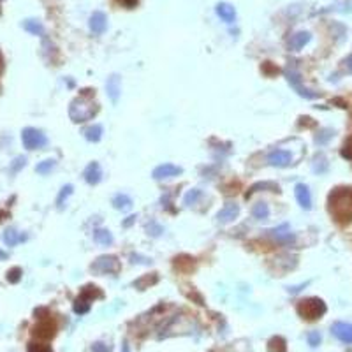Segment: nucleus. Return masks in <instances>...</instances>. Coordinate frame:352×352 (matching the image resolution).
Masks as SVG:
<instances>
[{"label": "nucleus", "instance_id": "nucleus-9", "mask_svg": "<svg viewBox=\"0 0 352 352\" xmlns=\"http://www.w3.org/2000/svg\"><path fill=\"white\" fill-rule=\"evenodd\" d=\"M182 172H184V169H182L180 165L165 162V164L157 165V167L153 169V172H151V176H153V180L160 182V180H167V178H174V176L182 174Z\"/></svg>", "mask_w": 352, "mask_h": 352}, {"label": "nucleus", "instance_id": "nucleus-28", "mask_svg": "<svg viewBox=\"0 0 352 352\" xmlns=\"http://www.w3.org/2000/svg\"><path fill=\"white\" fill-rule=\"evenodd\" d=\"M252 215H254L255 220H266L270 217V208H268L266 203H257L252 208Z\"/></svg>", "mask_w": 352, "mask_h": 352}, {"label": "nucleus", "instance_id": "nucleus-7", "mask_svg": "<svg viewBox=\"0 0 352 352\" xmlns=\"http://www.w3.org/2000/svg\"><path fill=\"white\" fill-rule=\"evenodd\" d=\"M22 143L27 150H39L48 144V137L43 130L36 129V127H25L22 130Z\"/></svg>", "mask_w": 352, "mask_h": 352}, {"label": "nucleus", "instance_id": "nucleus-17", "mask_svg": "<svg viewBox=\"0 0 352 352\" xmlns=\"http://www.w3.org/2000/svg\"><path fill=\"white\" fill-rule=\"evenodd\" d=\"M310 39H312V36H310V32H296L294 36H291V39H289L287 43V48L291 51H299L301 48H305L306 44L310 43Z\"/></svg>", "mask_w": 352, "mask_h": 352}, {"label": "nucleus", "instance_id": "nucleus-41", "mask_svg": "<svg viewBox=\"0 0 352 352\" xmlns=\"http://www.w3.org/2000/svg\"><path fill=\"white\" fill-rule=\"evenodd\" d=\"M92 350L94 352H111V347L102 343V341H95V343L92 345Z\"/></svg>", "mask_w": 352, "mask_h": 352}, {"label": "nucleus", "instance_id": "nucleus-33", "mask_svg": "<svg viewBox=\"0 0 352 352\" xmlns=\"http://www.w3.org/2000/svg\"><path fill=\"white\" fill-rule=\"evenodd\" d=\"M146 231H148V234H150V236L158 238L162 233H164V227H162L160 224L155 222V220H150V222L146 224Z\"/></svg>", "mask_w": 352, "mask_h": 352}, {"label": "nucleus", "instance_id": "nucleus-42", "mask_svg": "<svg viewBox=\"0 0 352 352\" xmlns=\"http://www.w3.org/2000/svg\"><path fill=\"white\" fill-rule=\"evenodd\" d=\"M118 4H122L123 8H127V9H132L137 6V0H118Z\"/></svg>", "mask_w": 352, "mask_h": 352}, {"label": "nucleus", "instance_id": "nucleus-24", "mask_svg": "<svg viewBox=\"0 0 352 352\" xmlns=\"http://www.w3.org/2000/svg\"><path fill=\"white\" fill-rule=\"evenodd\" d=\"M327 167H329V164H327L326 155H324V153H317L315 157H313V160H312L313 172H317V174H322V172L327 171Z\"/></svg>", "mask_w": 352, "mask_h": 352}, {"label": "nucleus", "instance_id": "nucleus-8", "mask_svg": "<svg viewBox=\"0 0 352 352\" xmlns=\"http://www.w3.org/2000/svg\"><path fill=\"white\" fill-rule=\"evenodd\" d=\"M57 333V322L51 317H39V322L32 327V334L43 340H50Z\"/></svg>", "mask_w": 352, "mask_h": 352}, {"label": "nucleus", "instance_id": "nucleus-10", "mask_svg": "<svg viewBox=\"0 0 352 352\" xmlns=\"http://www.w3.org/2000/svg\"><path fill=\"white\" fill-rule=\"evenodd\" d=\"M268 162L275 167H287L292 162V153L287 150H273L268 153Z\"/></svg>", "mask_w": 352, "mask_h": 352}, {"label": "nucleus", "instance_id": "nucleus-12", "mask_svg": "<svg viewBox=\"0 0 352 352\" xmlns=\"http://www.w3.org/2000/svg\"><path fill=\"white\" fill-rule=\"evenodd\" d=\"M106 90H108V97L111 99L113 104H116L122 94V78L118 74H111L106 81Z\"/></svg>", "mask_w": 352, "mask_h": 352}, {"label": "nucleus", "instance_id": "nucleus-48", "mask_svg": "<svg viewBox=\"0 0 352 352\" xmlns=\"http://www.w3.org/2000/svg\"><path fill=\"white\" fill-rule=\"evenodd\" d=\"M0 259H8V254L4 250H0Z\"/></svg>", "mask_w": 352, "mask_h": 352}, {"label": "nucleus", "instance_id": "nucleus-13", "mask_svg": "<svg viewBox=\"0 0 352 352\" xmlns=\"http://www.w3.org/2000/svg\"><path fill=\"white\" fill-rule=\"evenodd\" d=\"M88 25H90L92 34L101 36V34H104L106 29H108V16L102 11H95L94 15L90 16V23H88Z\"/></svg>", "mask_w": 352, "mask_h": 352}, {"label": "nucleus", "instance_id": "nucleus-14", "mask_svg": "<svg viewBox=\"0 0 352 352\" xmlns=\"http://www.w3.org/2000/svg\"><path fill=\"white\" fill-rule=\"evenodd\" d=\"M83 178L88 185H97L102 180V169L99 162H90L83 171Z\"/></svg>", "mask_w": 352, "mask_h": 352}, {"label": "nucleus", "instance_id": "nucleus-32", "mask_svg": "<svg viewBox=\"0 0 352 352\" xmlns=\"http://www.w3.org/2000/svg\"><path fill=\"white\" fill-rule=\"evenodd\" d=\"M55 165H57V162H55L53 158H46V160L39 162V164L36 165V172H39V174H48V172L53 171Z\"/></svg>", "mask_w": 352, "mask_h": 352}, {"label": "nucleus", "instance_id": "nucleus-3", "mask_svg": "<svg viewBox=\"0 0 352 352\" xmlns=\"http://www.w3.org/2000/svg\"><path fill=\"white\" fill-rule=\"evenodd\" d=\"M298 310V315L305 320H317L326 313V303L320 298H306L301 299L296 306Z\"/></svg>", "mask_w": 352, "mask_h": 352}, {"label": "nucleus", "instance_id": "nucleus-29", "mask_svg": "<svg viewBox=\"0 0 352 352\" xmlns=\"http://www.w3.org/2000/svg\"><path fill=\"white\" fill-rule=\"evenodd\" d=\"M72 191H74V187H72L71 184H67V185H64V187H62V191L58 192V198H57V208L58 210H64L65 201H67L69 196L72 194Z\"/></svg>", "mask_w": 352, "mask_h": 352}, {"label": "nucleus", "instance_id": "nucleus-21", "mask_svg": "<svg viewBox=\"0 0 352 352\" xmlns=\"http://www.w3.org/2000/svg\"><path fill=\"white\" fill-rule=\"evenodd\" d=\"M111 205L115 210H120V212H129L130 208H132V199L129 198L127 194H116L115 198L111 199Z\"/></svg>", "mask_w": 352, "mask_h": 352}, {"label": "nucleus", "instance_id": "nucleus-25", "mask_svg": "<svg viewBox=\"0 0 352 352\" xmlns=\"http://www.w3.org/2000/svg\"><path fill=\"white\" fill-rule=\"evenodd\" d=\"M268 352H287V341L284 336H273L268 341Z\"/></svg>", "mask_w": 352, "mask_h": 352}, {"label": "nucleus", "instance_id": "nucleus-45", "mask_svg": "<svg viewBox=\"0 0 352 352\" xmlns=\"http://www.w3.org/2000/svg\"><path fill=\"white\" fill-rule=\"evenodd\" d=\"M122 352H130V347H129L127 341H123V343H122Z\"/></svg>", "mask_w": 352, "mask_h": 352}, {"label": "nucleus", "instance_id": "nucleus-39", "mask_svg": "<svg viewBox=\"0 0 352 352\" xmlns=\"http://www.w3.org/2000/svg\"><path fill=\"white\" fill-rule=\"evenodd\" d=\"M341 155H343L345 158H348V160H352V136L345 141L343 148H341Z\"/></svg>", "mask_w": 352, "mask_h": 352}, {"label": "nucleus", "instance_id": "nucleus-26", "mask_svg": "<svg viewBox=\"0 0 352 352\" xmlns=\"http://www.w3.org/2000/svg\"><path fill=\"white\" fill-rule=\"evenodd\" d=\"M94 240L97 241L99 245H102V247H108V245L113 243V234L109 233L108 229L101 227V229H95L94 231Z\"/></svg>", "mask_w": 352, "mask_h": 352}, {"label": "nucleus", "instance_id": "nucleus-44", "mask_svg": "<svg viewBox=\"0 0 352 352\" xmlns=\"http://www.w3.org/2000/svg\"><path fill=\"white\" fill-rule=\"evenodd\" d=\"M343 64H345V67H347V71H348V72H352V53L348 55L347 58H345Z\"/></svg>", "mask_w": 352, "mask_h": 352}, {"label": "nucleus", "instance_id": "nucleus-15", "mask_svg": "<svg viewBox=\"0 0 352 352\" xmlns=\"http://www.w3.org/2000/svg\"><path fill=\"white\" fill-rule=\"evenodd\" d=\"M238 213H240V206H238L236 203H227V205L217 213V220H219L220 224H231L238 217Z\"/></svg>", "mask_w": 352, "mask_h": 352}, {"label": "nucleus", "instance_id": "nucleus-5", "mask_svg": "<svg viewBox=\"0 0 352 352\" xmlns=\"http://www.w3.org/2000/svg\"><path fill=\"white\" fill-rule=\"evenodd\" d=\"M285 78H287V83L294 88V92L298 95H301L303 99H317L319 97V94L313 90H308L306 86H303V81H301V74H299V71L294 67V65H287L284 71Z\"/></svg>", "mask_w": 352, "mask_h": 352}, {"label": "nucleus", "instance_id": "nucleus-16", "mask_svg": "<svg viewBox=\"0 0 352 352\" xmlns=\"http://www.w3.org/2000/svg\"><path fill=\"white\" fill-rule=\"evenodd\" d=\"M294 194L296 199H298L299 206L303 210H310L312 208V194H310V189L306 187L305 184H298L294 187Z\"/></svg>", "mask_w": 352, "mask_h": 352}, {"label": "nucleus", "instance_id": "nucleus-37", "mask_svg": "<svg viewBox=\"0 0 352 352\" xmlns=\"http://www.w3.org/2000/svg\"><path fill=\"white\" fill-rule=\"evenodd\" d=\"M320 341H322V336H320L319 331H312V333H308V345H310V347H319Z\"/></svg>", "mask_w": 352, "mask_h": 352}, {"label": "nucleus", "instance_id": "nucleus-36", "mask_svg": "<svg viewBox=\"0 0 352 352\" xmlns=\"http://www.w3.org/2000/svg\"><path fill=\"white\" fill-rule=\"evenodd\" d=\"M25 164H27V158L25 157H16L15 160H13V164H11V172H13V174H16L20 169L25 167Z\"/></svg>", "mask_w": 352, "mask_h": 352}, {"label": "nucleus", "instance_id": "nucleus-18", "mask_svg": "<svg viewBox=\"0 0 352 352\" xmlns=\"http://www.w3.org/2000/svg\"><path fill=\"white\" fill-rule=\"evenodd\" d=\"M271 234L275 236V240L278 241V243H284V245H291V243H294V240H296V236L294 234L289 231V226L287 224H284L282 227H277V229H273V231H270Z\"/></svg>", "mask_w": 352, "mask_h": 352}, {"label": "nucleus", "instance_id": "nucleus-30", "mask_svg": "<svg viewBox=\"0 0 352 352\" xmlns=\"http://www.w3.org/2000/svg\"><path fill=\"white\" fill-rule=\"evenodd\" d=\"M157 282H158V277H157V273H153L151 277L137 278V280L134 282V287L139 289V291H144V289H148V285H153V284H157Z\"/></svg>", "mask_w": 352, "mask_h": 352}, {"label": "nucleus", "instance_id": "nucleus-1", "mask_svg": "<svg viewBox=\"0 0 352 352\" xmlns=\"http://www.w3.org/2000/svg\"><path fill=\"white\" fill-rule=\"evenodd\" d=\"M327 210L338 224L352 222V187H336L327 198Z\"/></svg>", "mask_w": 352, "mask_h": 352}, {"label": "nucleus", "instance_id": "nucleus-43", "mask_svg": "<svg viewBox=\"0 0 352 352\" xmlns=\"http://www.w3.org/2000/svg\"><path fill=\"white\" fill-rule=\"evenodd\" d=\"M306 285H308V282H305V284H299V285H296V287H289L287 291L291 292V294H298V292L301 291V289H305Z\"/></svg>", "mask_w": 352, "mask_h": 352}, {"label": "nucleus", "instance_id": "nucleus-23", "mask_svg": "<svg viewBox=\"0 0 352 352\" xmlns=\"http://www.w3.org/2000/svg\"><path fill=\"white\" fill-rule=\"evenodd\" d=\"M22 27H23V29H25L29 34H32V36H41V37L44 36V25L39 22V20L29 18V20H25V22L22 23Z\"/></svg>", "mask_w": 352, "mask_h": 352}, {"label": "nucleus", "instance_id": "nucleus-4", "mask_svg": "<svg viewBox=\"0 0 352 352\" xmlns=\"http://www.w3.org/2000/svg\"><path fill=\"white\" fill-rule=\"evenodd\" d=\"M95 298H102V292L99 291V287H95V285H86V287H83L81 294L74 299L72 308H74V312L78 313V315H85L86 312H90L92 303H94Z\"/></svg>", "mask_w": 352, "mask_h": 352}, {"label": "nucleus", "instance_id": "nucleus-6", "mask_svg": "<svg viewBox=\"0 0 352 352\" xmlns=\"http://www.w3.org/2000/svg\"><path fill=\"white\" fill-rule=\"evenodd\" d=\"M90 270L99 275H118L122 266H120L118 257H115V255H101L94 261Z\"/></svg>", "mask_w": 352, "mask_h": 352}, {"label": "nucleus", "instance_id": "nucleus-38", "mask_svg": "<svg viewBox=\"0 0 352 352\" xmlns=\"http://www.w3.org/2000/svg\"><path fill=\"white\" fill-rule=\"evenodd\" d=\"M20 278H22V270H20V268H13V270L8 271V280L11 282V284L20 282Z\"/></svg>", "mask_w": 352, "mask_h": 352}, {"label": "nucleus", "instance_id": "nucleus-47", "mask_svg": "<svg viewBox=\"0 0 352 352\" xmlns=\"http://www.w3.org/2000/svg\"><path fill=\"white\" fill-rule=\"evenodd\" d=\"M134 220H136V217H129V219H127L125 222H123V226H130V224H132Z\"/></svg>", "mask_w": 352, "mask_h": 352}, {"label": "nucleus", "instance_id": "nucleus-19", "mask_svg": "<svg viewBox=\"0 0 352 352\" xmlns=\"http://www.w3.org/2000/svg\"><path fill=\"white\" fill-rule=\"evenodd\" d=\"M215 11L226 23H233L234 20H236V9H234V6L227 4V2H220V4H217Z\"/></svg>", "mask_w": 352, "mask_h": 352}, {"label": "nucleus", "instance_id": "nucleus-40", "mask_svg": "<svg viewBox=\"0 0 352 352\" xmlns=\"http://www.w3.org/2000/svg\"><path fill=\"white\" fill-rule=\"evenodd\" d=\"M29 352H53L48 345H41V343H30L29 345Z\"/></svg>", "mask_w": 352, "mask_h": 352}, {"label": "nucleus", "instance_id": "nucleus-11", "mask_svg": "<svg viewBox=\"0 0 352 352\" xmlns=\"http://www.w3.org/2000/svg\"><path fill=\"white\" fill-rule=\"evenodd\" d=\"M331 333L343 343H352V324L350 322H334L331 326Z\"/></svg>", "mask_w": 352, "mask_h": 352}, {"label": "nucleus", "instance_id": "nucleus-22", "mask_svg": "<svg viewBox=\"0 0 352 352\" xmlns=\"http://www.w3.org/2000/svg\"><path fill=\"white\" fill-rule=\"evenodd\" d=\"M102 134H104V129H102V125H99V123H94V125L86 127V129L83 130L85 139L90 141V143H97V141H101Z\"/></svg>", "mask_w": 352, "mask_h": 352}, {"label": "nucleus", "instance_id": "nucleus-34", "mask_svg": "<svg viewBox=\"0 0 352 352\" xmlns=\"http://www.w3.org/2000/svg\"><path fill=\"white\" fill-rule=\"evenodd\" d=\"M333 130L331 129H322L320 130V132H317V136H315V143L317 144H326L327 141L331 139V137H333Z\"/></svg>", "mask_w": 352, "mask_h": 352}, {"label": "nucleus", "instance_id": "nucleus-31", "mask_svg": "<svg viewBox=\"0 0 352 352\" xmlns=\"http://www.w3.org/2000/svg\"><path fill=\"white\" fill-rule=\"evenodd\" d=\"M201 198H203V191H199V189H192V191H189L187 194H185L184 205L185 206H192V205H196V203H198Z\"/></svg>", "mask_w": 352, "mask_h": 352}, {"label": "nucleus", "instance_id": "nucleus-20", "mask_svg": "<svg viewBox=\"0 0 352 352\" xmlns=\"http://www.w3.org/2000/svg\"><path fill=\"white\" fill-rule=\"evenodd\" d=\"M2 240H4V243L8 245V247H16L18 243L27 240V234H22L16 229H13V227H9V229H6L4 234H2Z\"/></svg>", "mask_w": 352, "mask_h": 352}, {"label": "nucleus", "instance_id": "nucleus-2", "mask_svg": "<svg viewBox=\"0 0 352 352\" xmlns=\"http://www.w3.org/2000/svg\"><path fill=\"white\" fill-rule=\"evenodd\" d=\"M95 90H81L79 95L69 106V116L74 123H83L86 120H92L99 113V104L94 101Z\"/></svg>", "mask_w": 352, "mask_h": 352}, {"label": "nucleus", "instance_id": "nucleus-35", "mask_svg": "<svg viewBox=\"0 0 352 352\" xmlns=\"http://www.w3.org/2000/svg\"><path fill=\"white\" fill-rule=\"evenodd\" d=\"M130 262L132 264H151V259L146 257V255H141V254H130Z\"/></svg>", "mask_w": 352, "mask_h": 352}, {"label": "nucleus", "instance_id": "nucleus-46", "mask_svg": "<svg viewBox=\"0 0 352 352\" xmlns=\"http://www.w3.org/2000/svg\"><path fill=\"white\" fill-rule=\"evenodd\" d=\"M4 72V57H2V53H0V74Z\"/></svg>", "mask_w": 352, "mask_h": 352}, {"label": "nucleus", "instance_id": "nucleus-27", "mask_svg": "<svg viewBox=\"0 0 352 352\" xmlns=\"http://www.w3.org/2000/svg\"><path fill=\"white\" fill-rule=\"evenodd\" d=\"M259 191H270V192H278V185L273 184V182H259V184H254L247 192V198L252 196L254 192H259Z\"/></svg>", "mask_w": 352, "mask_h": 352}]
</instances>
